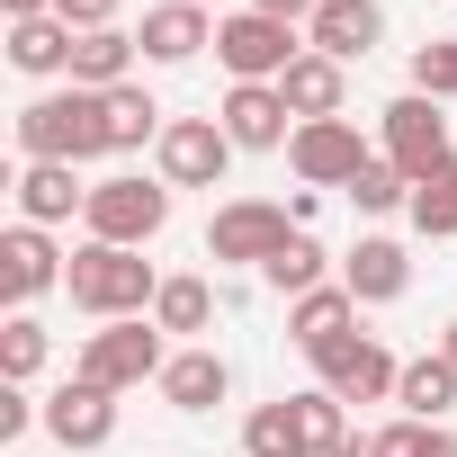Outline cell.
Returning <instances> with one entry per match:
<instances>
[{
	"label": "cell",
	"instance_id": "27",
	"mask_svg": "<svg viewBox=\"0 0 457 457\" xmlns=\"http://www.w3.org/2000/svg\"><path fill=\"white\" fill-rule=\"evenodd\" d=\"M261 278H270L287 305H296V296H314V287H332V278H323V243H314V234H287V252H278Z\"/></svg>",
	"mask_w": 457,
	"mask_h": 457
},
{
	"label": "cell",
	"instance_id": "22",
	"mask_svg": "<svg viewBox=\"0 0 457 457\" xmlns=\"http://www.w3.org/2000/svg\"><path fill=\"white\" fill-rule=\"evenodd\" d=\"M395 403H403V421H448V403H457V368H448L439 350H430V359H403Z\"/></svg>",
	"mask_w": 457,
	"mask_h": 457
},
{
	"label": "cell",
	"instance_id": "11",
	"mask_svg": "<svg viewBox=\"0 0 457 457\" xmlns=\"http://www.w3.org/2000/svg\"><path fill=\"white\" fill-rule=\"evenodd\" d=\"M153 153H162V179H170V188H215L224 162H234V135H224L215 117H170Z\"/></svg>",
	"mask_w": 457,
	"mask_h": 457
},
{
	"label": "cell",
	"instance_id": "1",
	"mask_svg": "<svg viewBox=\"0 0 457 457\" xmlns=\"http://www.w3.org/2000/svg\"><path fill=\"white\" fill-rule=\"evenodd\" d=\"M19 153L81 170L90 153H108V99L99 90H46V99H28L19 108Z\"/></svg>",
	"mask_w": 457,
	"mask_h": 457
},
{
	"label": "cell",
	"instance_id": "28",
	"mask_svg": "<svg viewBox=\"0 0 457 457\" xmlns=\"http://www.w3.org/2000/svg\"><path fill=\"white\" fill-rule=\"evenodd\" d=\"M153 323H162V332H206V323H215V287H206V278H162Z\"/></svg>",
	"mask_w": 457,
	"mask_h": 457
},
{
	"label": "cell",
	"instance_id": "23",
	"mask_svg": "<svg viewBox=\"0 0 457 457\" xmlns=\"http://www.w3.org/2000/svg\"><path fill=\"white\" fill-rule=\"evenodd\" d=\"M243 457H314V439L296 421V395H278V403H261L243 421Z\"/></svg>",
	"mask_w": 457,
	"mask_h": 457
},
{
	"label": "cell",
	"instance_id": "29",
	"mask_svg": "<svg viewBox=\"0 0 457 457\" xmlns=\"http://www.w3.org/2000/svg\"><path fill=\"white\" fill-rule=\"evenodd\" d=\"M368 457H457V430L448 421H386L368 439Z\"/></svg>",
	"mask_w": 457,
	"mask_h": 457
},
{
	"label": "cell",
	"instance_id": "19",
	"mask_svg": "<svg viewBox=\"0 0 457 457\" xmlns=\"http://www.w3.org/2000/svg\"><path fill=\"white\" fill-rule=\"evenodd\" d=\"M287 332H296V350L314 359V350H332V341L359 332V296H350V287H314V296L287 305Z\"/></svg>",
	"mask_w": 457,
	"mask_h": 457
},
{
	"label": "cell",
	"instance_id": "7",
	"mask_svg": "<svg viewBox=\"0 0 457 457\" xmlns=\"http://www.w3.org/2000/svg\"><path fill=\"white\" fill-rule=\"evenodd\" d=\"M377 135H386V162H395L403 179H421V170L448 162V117H439V99H421V90H403V99L377 117Z\"/></svg>",
	"mask_w": 457,
	"mask_h": 457
},
{
	"label": "cell",
	"instance_id": "20",
	"mask_svg": "<svg viewBox=\"0 0 457 457\" xmlns=\"http://www.w3.org/2000/svg\"><path fill=\"white\" fill-rule=\"evenodd\" d=\"M126 72H135V37L126 28H90V37H72V90H126Z\"/></svg>",
	"mask_w": 457,
	"mask_h": 457
},
{
	"label": "cell",
	"instance_id": "35",
	"mask_svg": "<svg viewBox=\"0 0 457 457\" xmlns=\"http://www.w3.org/2000/svg\"><path fill=\"white\" fill-rule=\"evenodd\" d=\"M28 421H46V412L28 403V386H0V439H19Z\"/></svg>",
	"mask_w": 457,
	"mask_h": 457
},
{
	"label": "cell",
	"instance_id": "3",
	"mask_svg": "<svg viewBox=\"0 0 457 457\" xmlns=\"http://www.w3.org/2000/svg\"><path fill=\"white\" fill-rule=\"evenodd\" d=\"M81 224H90V243H117V252H144L162 224H170V179H135V170H117V179H90V206H81Z\"/></svg>",
	"mask_w": 457,
	"mask_h": 457
},
{
	"label": "cell",
	"instance_id": "38",
	"mask_svg": "<svg viewBox=\"0 0 457 457\" xmlns=\"http://www.w3.org/2000/svg\"><path fill=\"white\" fill-rule=\"evenodd\" d=\"M439 359H448V368H457V323H448V332H439Z\"/></svg>",
	"mask_w": 457,
	"mask_h": 457
},
{
	"label": "cell",
	"instance_id": "15",
	"mask_svg": "<svg viewBox=\"0 0 457 457\" xmlns=\"http://www.w3.org/2000/svg\"><path fill=\"white\" fill-rule=\"evenodd\" d=\"M135 46H144V63H188L197 46H215V19L197 10V0H162V10H144Z\"/></svg>",
	"mask_w": 457,
	"mask_h": 457
},
{
	"label": "cell",
	"instance_id": "25",
	"mask_svg": "<svg viewBox=\"0 0 457 457\" xmlns=\"http://www.w3.org/2000/svg\"><path fill=\"white\" fill-rule=\"evenodd\" d=\"M162 108H153V90L144 81H126V90H108V153H135V144H162Z\"/></svg>",
	"mask_w": 457,
	"mask_h": 457
},
{
	"label": "cell",
	"instance_id": "16",
	"mask_svg": "<svg viewBox=\"0 0 457 457\" xmlns=\"http://www.w3.org/2000/svg\"><path fill=\"white\" fill-rule=\"evenodd\" d=\"M278 99L296 108V126H314V117H341V99H350V72H341L332 54H314V46H305V54L287 63V81H278Z\"/></svg>",
	"mask_w": 457,
	"mask_h": 457
},
{
	"label": "cell",
	"instance_id": "37",
	"mask_svg": "<svg viewBox=\"0 0 457 457\" xmlns=\"http://www.w3.org/2000/svg\"><path fill=\"white\" fill-rule=\"evenodd\" d=\"M10 19H54V0H0Z\"/></svg>",
	"mask_w": 457,
	"mask_h": 457
},
{
	"label": "cell",
	"instance_id": "40",
	"mask_svg": "<svg viewBox=\"0 0 457 457\" xmlns=\"http://www.w3.org/2000/svg\"><path fill=\"white\" fill-rule=\"evenodd\" d=\"M197 10H215V0H197Z\"/></svg>",
	"mask_w": 457,
	"mask_h": 457
},
{
	"label": "cell",
	"instance_id": "2",
	"mask_svg": "<svg viewBox=\"0 0 457 457\" xmlns=\"http://www.w3.org/2000/svg\"><path fill=\"white\" fill-rule=\"evenodd\" d=\"M63 287H72V305L99 314V323H135V314H153V296H162L153 261H144V252H117V243H81L72 270H63Z\"/></svg>",
	"mask_w": 457,
	"mask_h": 457
},
{
	"label": "cell",
	"instance_id": "24",
	"mask_svg": "<svg viewBox=\"0 0 457 457\" xmlns=\"http://www.w3.org/2000/svg\"><path fill=\"white\" fill-rule=\"evenodd\" d=\"M10 63L19 72H72V28L63 19H10Z\"/></svg>",
	"mask_w": 457,
	"mask_h": 457
},
{
	"label": "cell",
	"instance_id": "30",
	"mask_svg": "<svg viewBox=\"0 0 457 457\" xmlns=\"http://www.w3.org/2000/svg\"><path fill=\"white\" fill-rule=\"evenodd\" d=\"M350 403L332 395V386H305L296 395V421H305V439H314V457H332V448H350V421H341Z\"/></svg>",
	"mask_w": 457,
	"mask_h": 457
},
{
	"label": "cell",
	"instance_id": "17",
	"mask_svg": "<svg viewBox=\"0 0 457 457\" xmlns=\"http://www.w3.org/2000/svg\"><path fill=\"white\" fill-rule=\"evenodd\" d=\"M341 287L359 296V305H395L403 287H412V261H403V243H386V234H368L350 261H341Z\"/></svg>",
	"mask_w": 457,
	"mask_h": 457
},
{
	"label": "cell",
	"instance_id": "34",
	"mask_svg": "<svg viewBox=\"0 0 457 457\" xmlns=\"http://www.w3.org/2000/svg\"><path fill=\"white\" fill-rule=\"evenodd\" d=\"M54 19L72 37H90V28H117V0H54Z\"/></svg>",
	"mask_w": 457,
	"mask_h": 457
},
{
	"label": "cell",
	"instance_id": "4",
	"mask_svg": "<svg viewBox=\"0 0 457 457\" xmlns=\"http://www.w3.org/2000/svg\"><path fill=\"white\" fill-rule=\"evenodd\" d=\"M162 368H170V350H162V323H99L90 341H81V359H72V377L81 386H108V395H126V386H162Z\"/></svg>",
	"mask_w": 457,
	"mask_h": 457
},
{
	"label": "cell",
	"instance_id": "26",
	"mask_svg": "<svg viewBox=\"0 0 457 457\" xmlns=\"http://www.w3.org/2000/svg\"><path fill=\"white\" fill-rule=\"evenodd\" d=\"M403 215L421 224L430 243H448V234H457V153H448L439 170H421V179H412V206H403Z\"/></svg>",
	"mask_w": 457,
	"mask_h": 457
},
{
	"label": "cell",
	"instance_id": "9",
	"mask_svg": "<svg viewBox=\"0 0 457 457\" xmlns=\"http://www.w3.org/2000/svg\"><path fill=\"white\" fill-rule=\"evenodd\" d=\"M314 377L341 395V403H386L395 386H403V368H395V350L386 341H368V332H350V341H332V350H314Z\"/></svg>",
	"mask_w": 457,
	"mask_h": 457
},
{
	"label": "cell",
	"instance_id": "21",
	"mask_svg": "<svg viewBox=\"0 0 457 457\" xmlns=\"http://www.w3.org/2000/svg\"><path fill=\"white\" fill-rule=\"evenodd\" d=\"M72 206H90V188L72 179V162H28L19 170V224H63Z\"/></svg>",
	"mask_w": 457,
	"mask_h": 457
},
{
	"label": "cell",
	"instance_id": "14",
	"mask_svg": "<svg viewBox=\"0 0 457 457\" xmlns=\"http://www.w3.org/2000/svg\"><path fill=\"white\" fill-rule=\"evenodd\" d=\"M377 37H386V10H377V0H323V10L305 19V46L332 54V63H359Z\"/></svg>",
	"mask_w": 457,
	"mask_h": 457
},
{
	"label": "cell",
	"instance_id": "6",
	"mask_svg": "<svg viewBox=\"0 0 457 457\" xmlns=\"http://www.w3.org/2000/svg\"><path fill=\"white\" fill-rule=\"evenodd\" d=\"M287 234H305L287 206H270V197H234V206H215V224H206V261L270 270V261L287 252Z\"/></svg>",
	"mask_w": 457,
	"mask_h": 457
},
{
	"label": "cell",
	"instance_id": "13",
	"mask_svg": "<svg viewBox=\"0 0 457 457\" xmlns=\"http://www.w3.org/2000/svg\"><path fill=\"white\" fill-rule=\"evenodd\" d=\"M46 439H63V448H108L117 439V395L108 386H54L46 395Z\"/></svg>",
	"mask_w": 457,
	"mask_h": 457
},
{
	"label": "cell",
	"instance_id": "10",
	"mask_svg": "<svg viewBox=\"0 0 457 457\" xmlns=\"http://www.w3.org/2000/svg\"><path fill=\"white\" fill-rule=\"evenodd\" d=\"M215 126L234 135V153H278V144H296V108L278 99V81H234L224 108H215Z\"/></svg>",
	"mask_w": 457,
	"mask_h": 457
},
{
	"label": "cell",
	"instance_id": "8",
	"mask_svg": "<svg viewBox=\"0 0 457 457\" xmlns=\"http://www.w3.org/2000/svg\"><path fill=\"white\" fill-rule=\"evenodd\" d=\"M287 162H296V179H305V188H350L377 153L359 144V126H350V117H314V126H296Z\"/></svg>",
	"mask_w": 457,
	"mask_h": 457
},
{
	"label": "cell",
	"instance_id": "36",
	"mask_svg": "<svg viewBox=\"0 0 457 457\" xmlns=\"http://www.w3.org/2000/svg\"><path fill=\"white\" fill-rule=\"evenodd\" d=\"M243 10H270V19H287V28H296V19H314V10H323V0H243Z\"/></svg>",
	"mask_w": 457,
	"mask_h": 457
},
{
	"label": "cell",
	"instance_id": "18",
	"mask_svg": "<svg viewBox=\"0 0 457 457\" xmlns=\"http://www.w3.org/2000/svg\"><path fill=\"white\" fill-rule=\"evenodd\" d=\"M224 395H234V368H224L215 350H179V359L162 368V403H170V412H215Z\"/></svg>",
	"mask_w": 457,
	"mask_h": 457
},
{
	"label": "cell",
	"instance_id": "39",
	"mask_svg": "<svg viewBox=\"0 0 457 457\" xmlns=\"http://www.w3.org/2000/svg\"><path fill=\"white\" fill-rule=\"evenodd\" d=\"M332 457H368V439H350V448H332Z\"/></svg>",
	"mask_w": 457,
	"mask_h": 457
},
{
	"label": "cell",
	"instance_id": "5",
	"mask_svg": "<svg viewBox=\"0 0 457 457\" xmlns=\"http://www.w3.org/2000/svg\"><path fill=\"white\" fill-rule=\"evenodd\" d=\"M296 54H305L296 28L270 19V10H224V19H215V63L234 72V81H287Z\"/></svg>",
	"mask_w": 457,
	"mask_h": 457
},
{
	"label": "cell",
	"instance_id": "31",
	"mask_svg": "<svg viewBox=\"0 0 457 457\" xmlns=\"http://www.w3.org/2000/svg\"><path fill=\"white\" fill-rule=\"evenodd\" d=\"M37 368H46V323L37 314H10V323H0V377L28 386Z\"/></svg>",
	"mask_w": 457,
	"mask_h": 457
},
{
	"label": "cell",
	"instance_id": "33",
	"mask_svg": "<svg viewBox=\"0 0 457 457\" xmlns=\"http://www.w3.org/2000/svg\"><path fill=\"white\" fill-rule=\"evenodd\" d=\"M412 90L421 99H457V37L448 46H412Z\"/></svg>",
	"mask_w": 457,
	"mask_h": 457
},
{
	"label": "cell",
	"instance_id": "12",
	"mask_svg": "<svg viewBox=\"0 0 457 457\" xmlns=\"http://www.w3.org/2000/svg\"><path fill=\"white\" fill-rule=\"evenodd\" d=\"M63 252L46 243V224H10V234H0V296H10V314H28L46 287H63Z\"/></svg>",
	"mask_w": 457,
	"mask_h": 457
},
{
	"label": "cell",
	"instance_id": "32",
	"mask_svg": "<svg viewBox=\"0 0 457 457\" xmlns=\"http://www.w3.org/2000/svg\"><path fill=\"white\" fill-rule=\"evenodd\" d=\"M350 206H359V215H395V206H412V179H403V170L377 153V162L350 179Z\"/></svg>",
	"mask_w": 457,
	"mask_h": 457
}]
</instances>
